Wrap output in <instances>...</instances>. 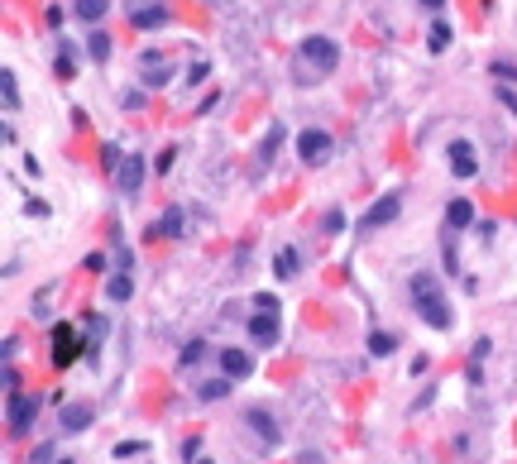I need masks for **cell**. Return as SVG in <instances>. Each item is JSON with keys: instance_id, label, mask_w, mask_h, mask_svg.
Returning <instances> with one entry per match:
<instances>
[{"instance_id": "cell-9", "label": "cell", "mask_w": 517, "mask_h": 464, "mask_svg": "<svg viewBox=\"0 0 517 464\" xmlns=\"http://www.w3.org/2000/svg\"><path fill=\"white\" fill-rule=\"evenodd\" d=\"M398 211H403V196H398V192H388L383 201H373V206L364 211V216H359V235H373V230H378V225H388L393 216H398Z\"/></svg>"}, {"instance_id": "cell-5", "label": "cell", "mask_w": 517, "mask_h": 464, "mask_svg": "<svg viewBox=\"0 0 517 464\" xmlns=\"http://www.w3.org/2000/svg\"><path fill=\"white\" fill-rule=\"evenodd\" d=\"M297 153H302V163H331L336 139H331L326 129H302V134H297Z\"/></svg>"}, {"instance_id": "cell-27", "label": "cell", "mask_w": 517, "mask_h": 464, "mask_svg": "<svg viewBox=\"0 0 517 464\" xmlns=\"http://www.w3.org/2000/svg\"><path fill=\"white\" fill-rule=\"evenodd\" d=\"M278 139H283V125L268 129V139H263V148H258V158H273V153H278Z\"/></svg>"}, {"instance_id": "cell-32", "label": "cell", "mask_w": 517, "mask_h": 464, "mask_svg": "<svg viewBox=\"0 0 517 464\" xmlns=\"http://www.w3.org/2000/svg\"><path fill=\"white\" fill-rule=\"evenodd\" d=\"M53 460V445H39V450H34V460L29 464H49Z\"/></svg>"}, {"instance_id": "cell-33", "label": "cell", "mask_w": 517, "mask_h": 464, "mask_svg": "<svg viewBox=\"0 0 517 464\" xmlns=\"http://www.w3.org/2000/svg\"><path fill=\"white\" fill-rule=\"evenodd\" d=\"M421 10H431V15H441V10H446V0H417Z\"/></svg>"}, {"instance_id": "cell-12", "label": "cell", "mask_w": 517, "mask_h": 464, "mask_svg": "<svg viewBox=\"0 0 517 464\" xmlns=\"http://www.w3.org/2000/svg\"><path fill=\"white\" fill-rule=\"evenodd\" d=\"M221 373H226V378H235V383H240V378H249V373H254V354H249V350H235V345H230V350H221Z\"/></svg>"}, {"instance_id": "cell-13", "label": "cell", "mask_w": 517, "mask_h": 464, "mask_svg": "<svg viewBox=\"0 0 517 464\" xmlns=\"http://www.w3.org/2000/svg\"><path fill=\"white\" fill-rule=\"evenodd\" d=\"M469 225H474V201H469V196H455L451 206H446V230L460 235V230H469Z\"/></svg>"}, {"instance_id": "cell-23", "label": "cell", "mask_w": 517, "mask_h": 464, "mask_svg": "<svg viewBox=\"0 0 517 464\" xmlns=\"http://www.w3.org/2000/svg\"><path fill=\"white\" fill-rule=\"evenodd\" d=\"M321 230H326V235H340V230H345V211H326V216H321Z\"/></svg>"}, {"instance_id": "cell-3", "label": "cell", "mask_w": 517, "mask_h": 464, "mask_svg": "<svg viewBox=\"0 0 517 464\" xmlns=\"http://www.w3.org/2000/svg\"><path fill=\"white\" fill-rule=\"evenodd\" d=\"M34 421H39V398L10 393V398H5V426H10L15 435H24V431L34 426Z\"/></svg>"}, {"instance_id": "cell-28", "label": "cell", "mask_w": 517, "mask_h": 464, "mask_svg": "<svg viewBox=\"0 0 517 464\" xmlns=\"http://www.w3.org/2000/svg\"><path fill=\"white\" fill-rule=\"evenodd\" d=\"M134 455H144V440H125V445H115V460H134Z\"/></svg>"}, {"instance_id": "cell-26", "label": "cell", "mask_w": 517, "mask_h": 464, "mask_svg": "<svg viewBox=\"0 0 517 464\" xmlns=\"http://www.w3.org/2000/svg\"><path fill=\"white\" fill-rule=\"evenodd\" d=\"M201 354H206V345H201V340H187V345H182V364H201Z\"/></svg>"}, {"instance_id": "cell-34", "label": "cell", "mask_w": 517, "mask_h": 464, "mask_svg": "<svg viewBox=\"0 0 517 464\" xmlns=\"http://www.w3.org/2000/svg\"><path fill=\"white\" fill-rule=\"evenodd\" d=\"M58 464H72V460H58Z\"/></svg>"}, {"instance_id": "cell-21", "label": "cell", "mask_w": 517, "mask_h": 464, "mask_svg": "<svg viewBox=\"0 0 517 464\" xmlns=\"http://www.w3.org/2000/svg\"><path fill=\"white\" fill-rule=\"evenodd\" d=\"M230 383H235V378H206V383H201V402H221L230 393Z\"/></svg>"}, {"instance_id": "cell-29", "label": "cell", "mask_w": 517, "mask_h": 464, "mask_svg": "<svg viewBox=\"0 0 517 464\" xmlns=\"http://www.w3.org/2000/svg\"><path fill=\"white\" fill-rule=\"evenodd\" d=\"M493 91H498V106H508V111L517 115V91L513 86H493Z\"/></svg>"}, {"instance_id": "cell-2", "label": "cell", "mask_w": 517, "mask_h": 464, "mask_svg": "<svg viewBox=\"0 0 517 464\" xmlns=\"http://www.w3.org/2000/svg\"><path fill=\"white\" fill-rule=\"evenodd\" d=\"M302 67H307V81L311 77H331V72L340 67V44L336 39H326V34L302 39Z\"/></svg>"}, {"instance_id": "cell-16", "label": "cell", "mask_w": 517, "mask_h": 464, "mask_svg": "<svg viewBox=\"0 0 517 464\" xmlns=\"http://www.w3.org/2000/svg\"><path fill=\"white\" fill-rule=\"evenodd\" d=\"M297 268H302V258H297V249H278L273 254V273L288 283V278H297Z\"/></svg>"}, {"instance_id": "cell-15", "label": "cell", "mask_w": 517, "mask_h": 464, "mask_svg": "<svg viewBox=\"0 0 517 464\" xmlns=\"http://www.w3.org/2000/svg\"><path fill=\"white\" fill-rule=\"evenodd\" d=\"M149 235H159V240H178V235H182V206H168L159 216V225H149Z\"/></svg>"}, {"instance_id": "cell-19", "label": "cell", "mask_w": 517, "mask_h": 464, "mask_svg": "<svg viewBox=\"0 0 517 464\" xmlns=\"http://www.w3.org/2000/svg\"><path fill=\"white\" fill-rule=\"evenodd\" d=\"M426 49H431V53H446V49H451V24H446V19H436V24H431Z\"/></svg>"}, {"instance_id": "cell-22", "label": "cell", "mask_w": 517, "mask_h": 464, "mask_svg": "<svg viewBox=\"0 0 517 464\" xmlns=\"http://www.w3.org/2000/svg\"><path fill=\"white\" fill-rule=\"evenodd\" d=\"M86 53H91V58H96V63H106V58H111V39H106V34H91V39H86Z\"/></svg>"}, {"instance_id": "cell-11", "label": "cell", "mask_w": 517, "mask_h": 464, "mask_svg": "<svg viewBox=\"0 0 517 464\" xmlns=\"http://www.w3.org/2000/svg\"><path fill=\"white\" fill-rule=\"evenodd\" d=\"M249 340H254L258 350H273L278 345V311H258V316H249Z\"/></svg>"}, {"instance_id": "cell-6", "label": "cell", "mask_w": 517, "mask_h": 464, "mask_svg": "<svg viewBox=\"0 0 517 464\" xmlns=\"http://www.w3.org/2000/svg\"><path fill=\"white\" fill-rule=\"evenodd\" d=\"M125 15L134 29H159V24H168V5L163 0H125Z\"/></svg>"}, {"instance_id": "cell-14", "label": "cell", "mask_w": 517, "mask_h": 464, "mask_svg": "<svg viewBox=\"0 0 517 464\" xmlns=\"http://www.w3.org/2000/svg\"><path fill=\"white\" fill-rule=\"evenodd\" d=\"M91 416H96V407H91V402H72V407H63V431H86V426H91Z\"/></svg>"}, {"instance_id": "cell-30", "label": "cell", "mask_w": 517, "mask_h": 464, "mask_svg": "<svg viewBox=\"0 0 517 464\" xmlns=\"http://www.w3.org/2000/svg\"><path fill=\"white\" fill-rule=\"evenodd\" d=\"M254 306H258V311H278V297H268V292H258V297H254Z\"/></svg>"}, {"instance_id": "cell-17", "label": "cell", "mask_w": 517, "mask_h": 464, "mask_svg": "<svg viewBox=\"0 0 517 464\" xmlns=\"http://www.w3.org/2000/svg\"><path fill=\"white\" fill-rule=\"evenodd\" d=\"M393 350H398V336H393V331H373L369 336V354L373 359H388Z\"/></svg>"}, {"instance_id": "cell-18", "label": "cell", "mask_w": 517, "mask_h": 464, "mask_svg": "<svg viewBox=\"0 0 517 464\" xmlns=\"http://www.w3.org/2000/svg\"><path fill=\"white\" fill-rule=\"evenodd\" d=\"M72 10H77V19H86V24H96V19H106V10H111V0H77Z\"/></svg>"}, {"instance_id": "cell-10", "label": "cell", "mask_w": 517, "mask_h": 464, "mask_svg": "<svg viewBox=\"0 0 517 464\" xmlns=\"http://www.w3.org/2000/svg\"><path fill=\"white\" fill-rule=\"evenodd\" d=\"M446 158H451V173L460 177V182H469V177L479 173V158H474V144H469V139H455V144L446 148Z\"/></svg>"}, {"instance_id": "cell-7", "label": "cell", "mask_w": 517, "mask_h": 464, "mask_svg": "<svg viewBox=\"0 0 517 464\" xmlns=\"http://www.w3.org/2000/svg\"><path fill=\"white\" fill-rule=\"evenodd\" d=\"M144 177H149V163L139 158V153H125V163L115 168V187H120V196H139Z\"/></svg>"}, {"instance_id": "cell-25", "label": "cell", "mask_w": 517, "mask_h": 464, "mask_svg": "<svg viewBox=\"0 0 517 464\" xmlns=\"http://www.w3.org/2000/svg\"><path fill=\"white\" fill-rule=\"evenodd\" d=\"M493 77H508V81H517V63L513 58H493V67H488Z\"/></svg>"}, {"instance_id": "cell-8", "label": "cell", "mask_w": 517, "mask_h": 464, "mask_svg": "<svg viewBox=\"0 0 517 464\" xmlns=\"http://www.w3.org/2000/svg\"><path fill=\"white\" fill-rule=\"evenodd\" d=\"M77 354H81L77 331H72L67 321H58V326H53V364H58V368H72V364H77Z\"/></svg>"}, {"instance_id": "cell-4", "label": "cell", "mask_w": 517, "mask_h": 464, "mask_svg": "<svg viewBox=\"0 0 517 464\" xmlns=\"http://www.w3.org/2000/svg\"><path fill=\"white\" fill-rule=\"evenodd\" d=\"M244 426H249V435H254L258 445H268V450L283 440V431H278V416L268 412V407H244Z\"/></svg>"}, {"instance_id": "cell-1", "label": "cell", "mask_w": 517, "mask_h": 464, "mask_svg": "<svg viewBox=\"0 0 517 464\" xmlns=\"http://www.w3.org/2000/svg\"><path fill=\"white\" fill-rule=\"evenodd\" d=\"M407 292H412V306H417V316L431 326V331H451V297L441 292V278L436 273H412V283H407Z\"/></svg>"}, {"instance_id": "cell-24", "label": "cell", "mask_w": 517, "mask_h": 464, "mask_svg": "<svg viewBox=\"0 0 517 464\" xmlns=\"http://www.w3.org/2000/svg\"><path fill=\"white\" fill-rule=\"evenodd\" d=\"M0 91H5V106L15 111V106H19V91H15V72H0Z\"/></svg>"}, {"instance_id": "cell-20", "label": "cell", "mask_w": 517, "mask_h": 464, "mask_svg": "<svg viewBox=\"0 0 517 464\" xmlns=\"http://www.w3.org/2000/svg\"><path fill=\"white\" fill-rule=\"evenodd\" d=\"M129 292H134V283H129V273H115L111 283H106V297H111V302H129Z\"/></svg>"}, {"instance_id": "cell-31", "label": "cell", "mask_w": 517, "mask_h": 464, "mask_svg": "<svg viewBox=\"0 0 517 464\" xmlns=\"http://www.w3.org/2000/svg\"><path fill=\"white\" fill-rule=\"evenodd\" d=\"M297 464H326V460H321V450H302V455H297Z\"/></svg>"}]
</instances>
